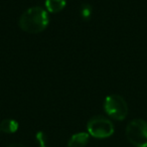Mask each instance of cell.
<instances>
[{
	"label": "cell",
	"mask_w": 147,
	"mask_h": 147,
	"mask_svg": "<svg viewBox=\"0 0 147 147\" xmlns=\"http://www.w3.org/2000/svg\"><path fill=\"white\" fill-rule=\"evenodd\" d=\"M18 122L13 119H4L0 123V131H2L4 133H15L18 130Z\"/></svg>",
	"instance_id": "cell-7"
},
{
	"label": "cell",
	"mask_w": 147,
	"mask_h": 147,
	"mask_svg": "<svg viewBox=\"0 0 147 147\" xmlns=\"http://www.w3.org/2000/svg\"><path fill=\"white\" fill-rule=\"evenodd\" d=\"M91 13H92V9L89 5H85L82 9V15L85 18H89L91 16Z\"/></svg>",
	"instance_id": "cell-8"
},
{
	"label": "cell",
	"mask_w": 147,
	"mask_h": 147,
	"mask_svg": "<svg viewBox=\"0 0 147 147\" xmlns=\"http://www.w3.org/2000/svg\"><path fill=\"white\" fill-rule=\"evenodd\" d=\"M36 140L38 141L39 145L41 146H45V133L42 132H38L36 134Z\"/></svg>",
	"instance_id": "cell-9"
},
{
	"label": "cell",
	"mask_w": 147,
	"mask_h": 147,
	"mask_svg": "<svg viewBox=\"0 0 147 147\" xmlns=\"http://www.w3.org/2000/svg\"><path fill=\"white\" fill-rule=\"evenodd\" d=\"M67 0H45V9L47 12L57 13L65 7Z\"/></svg>",
	"instance_id": "cell-6"
},
{
	"label": "cell",
	"mask_w": 147,
	"mask_h": 147,
	"mask_svg": "<svg viewBox=\"0 0 147 147\" xmlns=\"http://www.w3.org/2000/svg\"><path fill=\"white\" fill-rule=\"evenodd\" d=\"M104 110L114 120H124L128 114V105L120 95H109L104 102Z\"/></svg>",
	"instance_id": "cell-3"
},
{
	"label": "cell",
	"mask_w": 147,
	"mask_h": 147,
	"mask_svg": "<svg viewBox=\"0 0 147 147\" xmlns=\"http://www.w3.org/2000/svg\"><path fill=\"white\" fill-rule=\"evenodd\" d=\"M41 147H47V146H41Z\"/></svg>",
	"instance_id": "cell-11"
},
{
	"label": "cell",
	"mask_w": 147,
	"mask_h": 147,
	"mask_svg": "<svg viewBox=\"0 0 147 147\" xmlns=\"http://www.w3.org/2000/svg\"><path fill=\"white\" fill-rule=\"evenodd\" d=\"M87 130L90 136L95 138H108L114 133V125L104 116H95L87 124Z\"/></svg>",
	"instance_id": "cell-4"
},
{
	"label": "cell",
	"mask_w": 147,
	"mask_h": 147,
	"mask_svg": "<svg viewBox=\"0 0 147 147\" xmlns=\"http://www.w3.org/2000/svg\"><path fill=\"white\" fill-rule=\"evenodd\" d=\"M7 147H26V146L23 145V144H21V143H12V144H10Z\"/></svg>",
	"instance_id": "cell-10"
},
{
	"label": "cell",
	"mask_w": 147,
	"mask_h": 147,
	"mask_svg": "<svg viewBox=\"0 0 147 147\" xmlns=\"http://www.w3.org/2000/svg\"><path fill=\"white\" fill-rule=\"evenodd\" d=\"M49 17L47 9L33 6L25 10L19 18V27L28 33H39L47 27Z\"/></svg>",
	"instance_id": "cell-1"
},
{
	"label": "cell",
	"mask_w": 147,
	"mask_h": 147,
	"mask_svg": "<svg viewBox=\"0 0 147 147\" xmlns=\"http://www.w3.org/2000/svg\"><path fill=\"white\" fill-rule=\"evenodd\" d=\"M90 134L88 132H80L74 134L67 142L69 147H85L89 142Z\"/></svg>",
	"instance_id": "cell-5"
},
{
	"label": "cell",
	"mask_w": 147,
	"mask_h": 147,
	"mask_svg": "<svg viewBox=\"0 0 147 147\" xmlns=\"http://www.w3.org/2000/svg\"><path fill=\"white\" fill-rule=\"evenodd\" d=\"M129 142L136 147H147V122L142 119L130 121L126 127Z\"/></svg>",
	"instance_id": "cell-2"
}]
</instances>
